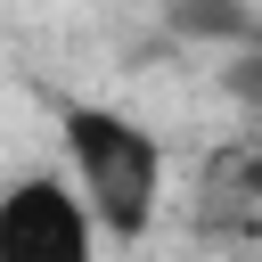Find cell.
Returning a JSON list of instances; mask_svg holds the SVG:
<instances>
[{"instance_id":"277c9868","label":"cell","mask_w":262,"mask_h":262,"mask_svg":"<svg viewBox=\"0 0 262 262\" xmlns=\"http://www.w3.org/2000/svg\"><path fill=\"white\" fill-rule=\"evenodd\" d=\"M164 16H172L180 41H213V49H237V41L262 33L254 0H164Z\"/></svg>"},{"instance_id":"3957f363","label":"cell","mask_w":262,"mask_h":262,"mask_svg":"<svg viewBox=\"0 0 262 262\" xmlns=\"http://www.w3.org/2000/svg\"><path fill=\"white\" fill-rule=\"evenodd\" d=\"M205 196L213 213H262V131H237L205 156Z\"/></svg>"},{"instance_id":"7a4b0ae2","label":"cell","mask_w":262,"mask_h":262,"mask_svg":"<svg viewBox=\"0 0 262 262\" xmlns=\"http://www.w3.org/2000/svg\"><path fill=\"white\" fill-rule=\"evenodd\" d=\"M98 246H106L98 237V213L74 188L66 164L16 172L0 188V262H90Z\"/></svg>"},{"instance_id":"5b68a950","label":"cell","mask_w":262,"mask_h":262,"mask_svg":"<svg viewBox=\"0 0 262 262\" xmlns=\"http://www.w3.org/2000/svg\"><path fill=\"white\" fill-rule=\"evenodd\" d=\"M221 82H229V98H237V106H254V115H262V33L229 49V66H221Z\"/></svg>"},{"instance_id":"6da1fadb","label":"cell","mask_w":262,"mask_h":262,"mask_svg":"<svg viewBox=\"0 0 262 262\" xmlns=\"http://www.w3.org/2000/svg\"><path fill=\"white\" fill-rule=\"evenodd\" d=\"M57 139H66L74 188H82L90 213H98V237H123V246L147 237L156 213H164V188H172L164 139H156L139 115L106 106V98H66V106H57Z\"/></svg>"}]
</instances>
